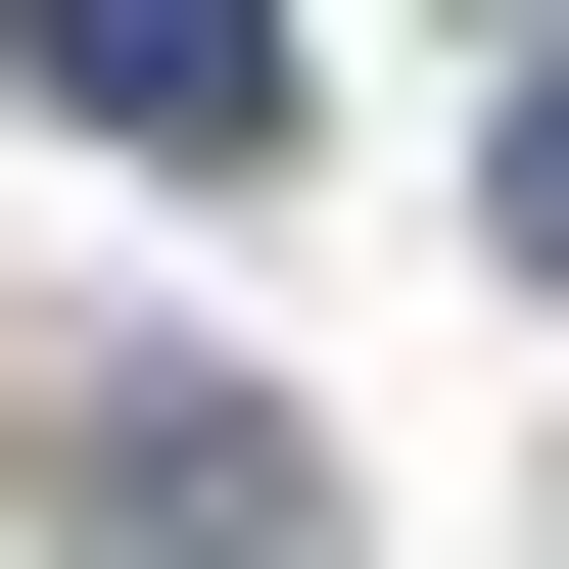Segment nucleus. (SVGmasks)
I'll list each match as a JSON object with an SVG mask.
<instances>
[{
	"label": "nucleus",
	"mask_w": 569,
	"mask_h": 569,
	"mask_svg": "<svg viewBox=\"0 0 569 569\" xmlns=\"http://www.w3.org/2000/svg\"><path fill=\"white\" fill-rule=\"evenodd\" d=\"M48 142H142V190H238V142H284V0H48Z\"/></svg>",
	"instance_id": "obj_1"
},
{
	"label": "nucleus",
	"mask_w": 569,
	"mask_h": 569,
	"mask_svg": "<svg viewBox=\"0 0 569 569\" xmlns=\"http://www.w3.org/2000/svg\"><path fill=\"white\" fill-rule=\"evenodd\" d=\"M96 522H142V569H284L332 475H284V380H142V427H96Z\"/></svg>",
	"instance_id": "obj_2"
},
{
	"label": "nucleus",
	"mask_w": 569,
	"mask_h": 569,
	"mask_svg": "<svg viewBox=\"0 0 569 569\" xmlns=\"http://www.w3.org/2000/svg\"><path fill=\"white\" fill-rule=\"evenodd\" d=\"M475 238H522V284H569V48H522V96H475Z\"/></svg>",
	"instance_id": "obj_3"
}]
</instances>
